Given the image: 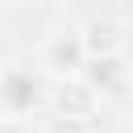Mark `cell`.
Returning a JSON list of instances; mask_svg holds the SVG:
<instances>
[{
  "label": "cell",
  "mask_w": 133,
  "mask_h": 133,
  "mask_svg": "<svg viewBox=\"0 0 133 133\" xmlns=\"http://www.w3.org/2000/svg\"><path fill=\"white\" fill-rule=\"evenodd\" d=\"M46 133H87V129H83V125H79L75 116H58V121H54V125H50Z\"/></svg>",
  "instance_id": "cell-1"
}]
</instances>
